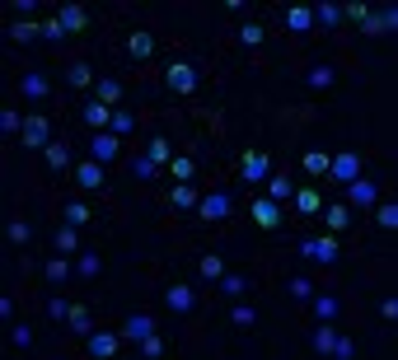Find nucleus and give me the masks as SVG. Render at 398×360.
<instances>
[{
    "label": "nucleus",
    "mask_w": 398,
    "mask_h": 360,
    "mask_svg": "<svg viewBox=\"0 0 398 360\" xmlns=\"http://www.w3.org/2000/svg\"><path fill=\"white\" fill-rule=\"evenodd\" d=\"M197 216H201V225H220L225 216H230V197H225V192L201 197V201H197Z\"/></svg>",
    "instance_id": "obj_6"
},
{
    "label": "nucleus",
    "mask_w": 398,
    "mask_h": 360,
    "mask_svg": "<svg viewBox=\"0 0 398 360\" xmlns=\"http://www.w3.org/2000/svg\"><path fill=\"white\" fill-rule=\"evenodd\" d=\"M220 290H225V295H244L248 281H244V276H220Z\"/></svg>",
    "instance_id": "obj_52"
},
{
    "label": "nucleus",
    "mask_w": 398,
    "mask_h": 360,
    "mask_svg": "<svg viewBox=\"0 0 398 360\" xmlns=\"http://www.w3.org/2000/svg\"><path fill=\"white\" fill-rule=\"evenodd\" d=\"M375 225H379V229H398V206H394V201L375 211Z\"/></svg>",
    "instance_id": "obj_44"
},
{
    "label": "nucleus",
    "mask_w": 398,
    "mask_h": 360,
    "mask_svg": "<svg viewBox=\"0 0 398 360\" xmlns=\"http://www.w3.org/2000/svg\"><path fill=\"white\" fill-rule=\"evenodd\" d=\"M286 23H291L296 33H305V28H314V10H309V5H296V10L286 15Z\"/></svg>",
    "instance_id": "obj_31"
},
{
    "label": "nucleus",
    "mask_w": 398,
    "mask_h": 360,
    "mask_svg": "<svg viewBox=\"0 0 398 360\" xmlns=\"http://www.w3.org/2000/svg\"><path fill=\"white\" fill-rule=\"evenodd\" d=\"M291 192H296V182L286 178V173H277V178H267V197H272V201H286Z\"/></svg>",
    "instance_id": "obj_33"
},
{
    "label": "nucleus",
    "mask_w": 398,
    "mask_h": 360,
    "mask_svg": "<svg viewBox=\"0 0 398 360\" xmlns=\"http://www.w3.org/2000/svg\"><path fill=\"white\" fill-rule=\"evenodd\" d=\"M145 160L155 164V169H164V164H174V145H169L164 136H155L150 145H145Z\"/></svg>",
    "instance_id": "obj_18"
},
{
    "label": "nucleus",
    "mask_w": 398,
    "mask_h": 360,
    "mask_svg": "<svg viewBox=\"0 0 398 360\" xmlns=\"http://www.w3.org/2000/svg\"><path fill=\"white\" fill-rule=\"evenodd\" d=\"M19 136H24V145H28V150H47V136H52V126H47V117H28Z\"/></svg>",
    "instance_id": "obj_11"
},
{
    "label": "nucleus",
    "mask_w": 398,
    "mask_h": 360,
    "mask_svg": "<svg viewBox=\"0 0 398 360\" xmlns=\"http://www.w3.org/2000/svg\"><path fill=\"white\" fill-rule=\"evenodd\" d=\"M328 178L347 187L352 178H361V160L356 155H333V160H328Z\"/></svg>",
    "instance_id": "obj_8"
},
{
    "label": "nucleus",
    "mask_w": 398,
    "mask_h": 360,
    "mask_svg": "<svg viewBox=\"0 0 398 360\" xmlns=\"http://www.w3.org/2000/svg\"><path fill=\"white\" fill-rule=\"evenodd\" d=\"M75 182L84 187V192H94V187H103V164H99V160H84V164H75Z\"/></svg>",
    "instance_id": "obj_13"
},
{
    "label": "nucleus",
    "mask_w": 398,
    "mask_h": 360,
    "mask_svg": "<svg viewBox=\"0 0 398 360\" xmlns=\"http://www.w3.org/2000/svg\"><path fill=\"white\" fill-rule=\"evenodd\" d=\"M42 38H47V42H61V38H71V33L61 28V19H57V15H47V19H42Z\"/></svg>",
    "instance_id": "obj_41"
},
{
    "label": "nucleus",
    "mask_w": 398,
    "mask_h": 360,
    "mask_svg": "<svg viewBox=\"0 0 398 360\" xmlns=\"http://www.w3.org/2000/svg\"><path fill=\"white\" fill-rule=\"evenodd\" d=\"M57 253H75V229H71V225H66V229H57Z\"/></svg>",
    "instance_id": "obj_48"
},
{
    "label": "nucleus",
    "mask_w": 398,
    "mask_h": 360,
    "mask_svg": "<svg viewBox=\"0 0 398 360\" xmlns=\"http://www.w3.org/2000/svg\"><path fill=\"white\" fill-rule=\"evenodd\" d=\"M318 216H323V225H328V229H333V234H342V229H347V225H352V211H347V206H323V211H318Z\"/></svg>",
    "instance_id": "obj_19"
},
{
    "label": "nucleus",
    "mask_w": 398,
    "mask_h": 360,
    "mask_svg": "<svg viewBox=\"0 0 398 360\" xmlns=\"http://www.w3.org/2000/svg\"><path fill=\"white\" fill-rule=\"evenodd\" d=\"M262 38H267V28H262V23H239V42H244V47H262Z\"/></svg>",
    "instance_id": "obj_30"
},
{
    "label": "nucleus",
    "mask_w": 398,
    "mask_h": 360,
    "mask_svg": "<svg viewBox=\"0 0 398 360\" xmlns=\"http://www.w3.org/2000/svg\"><path fill=\"white\" fill-rule=\"evenodd\" d=\"M230 323H235V328H253V323H258V309H248V304H235V309H230Z\"/></svg>",
    "instance_id": "obj_38"
},
{
    "label": "nucleus",
    "mask_w": 398,
    "mask_h": 360,
    "mask_svg": "<svg viewBox=\"0 0 398 360\" xmlns=\"http://www.w3.org/2000/svg\"><path fill=\"white\" fill-rule=\"evenodd\" d=\"M47 169H52V173L71 169V150H66V145H47Z\"/></svg>",
    "instance_id": "obj_35"
},
{
    "label": "nucleus",
    "mask_w": 398,
    "mask_h": 360,
    "mask_svg": "<svg viewBox=\"0 0 398 360\" xmlns=\"http://www.w3.org/2000/svg\"><path fill=\"white\" fill-rule=\"evenodd\" d=\"M169 201H174V206H179V211H192V206H197V187H192V182H179V187H174V192H169Z\"/></svg>",
    "instance_id": "obj_22"
},
{
    "label": "nucleus",
    "mask_w": 398,
    "mask_h": 360,
    "mask_svg": "<svg viewBox=\"0 0 398 360\" xmlns=\"http://www.w3.org/2000/svg\"><path fill=\"white\" fill-rule=\"evenodd\" d=\"M309 304H314L318 323H333V319H338V309H342V304H338V295H314Z\"/></svg>",
    "instance_id": "obj_23"
},
{
    "label": "nucleus",
    "mask_w": 398,
    "mask_h": 360,
    "mask_svg": "<svg viewBox=\"0 0 398 360\" xmlns=\"http://www.w3.org/2000/svg\"><path fill=\"white\" fill-rule=\"evenodd\" d=\"M24 94H28V99H47L52 89H47V80H42V75H28V80H24Z\"/></svg>",
    "instance_id": "obj_46"
},
{
    "label": "nucleus",
    "mask_w": 398,
    "mask_h": 360,
    "mask_svg": "<svg viewBox=\"0 0 398 360\" xmlns=\"http://www.w3.org/2000/svg\"><path fill=\"white\" fill-rule=\"evenodd\" d=\"M300 164H305V173H309V178H328V155H323V150H309Z\"/></svg>",
    "instance_id": "obj_27"
},
{
    "label": "nucleus",
    "mask_w": 398,
    "mask_h": 360,
    "mask_svg": "<svg viewBox=\"0 0 398 360\" xmlns=\"http://www.w3.org/2000/svg\"><path fill=\"white\" fill-rule=\"evenodd\" d=\"M300 258L333 262V258H338V239H328V234H309V239H300Z\"/></svg>",
    "instance_id": "obj_2"
},
{
    "label": "nucleus",
    "mask_w": 398,
    "mask_h": 360,
    "mask_svg": "<svg viewBox=\"0 0 398 360\" xmlns=\"http://www.w3.org/2000/svg\"><path fill=\"white\" fill-rule=\"evenodd\" d=\"M164 304H169L174 314H188V309L197 304V295H192V285H169V290H164Z\"/></svg>",
    "instance_id": "obj_14"
},
{
    "label": "nucleus",
    "mask_w": 398,
    "mask_h": 360,
    "mask_svg": "<svg viewBox=\"0 0 398 360\" xmlns=\"http://www.w3.org/2000/svg\"><path fill=\"white\" fill-rule=\"evenodd\" d=\"M141 356H145V360H159V356H164V337H159V332H150V337L141 341Z\"/></svg>",
    "instance_id": "obj_45"
},
{
    "label": "nucleus",
    "mask_w": 398,
    "mask_h": 360,
    "mask_svg": "<svg viewBox=\"0 0 398 360\" xmlns=\"http://www.w3.org/2000/svg\"><path fill=\"white\" fill-rule=\"evenodd\" d=\"M66 80L75 84V89H89V80H94V70H89L84 61H71V66H66Z\"/></svg>",
    "instance_id": "obj_29"
},
{
    "label": "nucleus",
    "mask_w": 398,
    "mask_h": 360,
    "mask_svg": "<svg viewBox=\"0 0 398 360\" xmlns=\"http://www.w3.org/2000/svg\"><path fill=\"white\" fill-rule=\"evenodd\" d=\"M150 332H155V319H150V314H132V319L122 323V341H136L141 346Z\"/></svg>",
    "instance_id": "obj_12"
},
{
    "label": "nucleus",
    "mask_w": 398,
    "mask_h": 360,
    "mask_svg": "<svg viewBox=\"0 0 398 360\" xmlns=\"http://www.w3.org/2000/svg\"><path fill=\"white\" fill-rule=\"evenodd\" d=\"M61 216H66V225H71V229H80V225H89V220H94L84 201H66V211H61Z\"/></svg>",
    "instance_id": "obj_26"
},
{
    "label": "nucleus",
    "mask_w": 398,
    "mask_h": 360,
    "mask_svg": "<svg viewBox=\"0 0 398 360\" xmlns=\"http://www.w3.org/2000/svg\"><path fill=\"white\" fill-rule=\"evenodd\" d=\"M127 52H132V57H150V52H155V38H150V33H132V38H127Z\"/></svg>",
    "instance_id": "obj_34"
},
{
    "label": "nucleus",
    "mask_w": 398,
    "mask_h": 360,
    "mask_svg": "<svg viewBox=\"0 0 398 360\" xmlns=\"http://www.w3.org/2000/svg\"><path fill=\"white\" fill-rule=\"evenodd\" d=\"M291 197H296V211H300V216H318V211H323V197H318V187H296Z\"/></svg>",
    "instance_id": "obj_16"
},
{
    "label": "nucleus",
    "mask_w": 398,
    "mask_h": 360,
    "mask_svg": "<svg viewBox=\"0 0 398 360\" xmlns=\"http://www.w3.org/2000/svg\"><path fill=\"white\" fill-rule=\"evenodd\" d=\"M80 117H84V126H89V131H108V122H113V108H108L103 99H89L84 108H80Z\"/></svg>",
    "instance_id": "obj_9"
},
{
    "label": "nucleus",
    "mask_w": 398,
    "mask_h": 360,
    "mask_svg": "<svg viewBox=\"0 0 398 360\" xmlns=\"http://www.w3.org/2000/svg\"><path fill=\"white\" fill-rule=\"evenodd\" d=\"M66 328H71V332H80V337H89V332H94V319H89V309H84V304H71V314H66Z\"/></svg>",
    "instance_id": "obj_17"
},
{
    "label": "nucleus",
    "mask_w": 398,
    "mask_h": 360,
    "mask_svg": "<svg viewBox=\"0 0 398 360\" xmlns=\"http://www.w3.org/2000/svg\"><path fill=\"white\" fill-rule=\"evenodd\" d=\"M365 15H370V5H347V10H342V19H347V23H356V28L365 23Z\"/></svg>",
    "instance_id": "obj_51"
},
{
    "label": "nucleus",
    "mask_w": 398,
    "mask_h": 360,
    "mask_svg": "<svg viewBox=\"0 0 398 360\" xmlns=\"http://www.w3.org/2000/svg\"><path fill=\"white\" fill-rule=\"evenodd\" d=\"M267 173H272V164H267L262 150H248V155L239 160V182H267Z\"/></svg>",
    "instance_id": "obj_3"
},
{
    "label": "nucleus",
    "mask_w": 398,
    "mask_h": 360,
    "mask_svg": "<svg viewBox=\"0 0 398 360\" xmlns=\"http://www.w3.org/2000/svg\"><path fill=\"white\" fill-rule=\"evenodd\" d=\"M164 80H169V89H179V94H192L197 89V70L188 61H169L164 66Z\"/></svg>",
    "instance_id": "obj_4"
},
{
    "label": "nucleus",
    "mask_w": 398,
    "mask_h": 360,
    "mask_svg": "<svg viewBox=\"0 0 398 360\" xmlns=\"http://www.w3.org/2000/svg\"><path fill=\"white\" fill-rule=\"evenodd\" d=\"M10 341H15V346H19V351H24V346H28V341H33V328H24V323H19V328H15V332H10Z\"/></svg>",
    "instance_id": "obj_55"
},
{
    "label": "nucleus",
    "mask_w": 398,
    "mask_h": 360,
    "mask_svg": "<svg viewBox=\"0 0 398 360\" xmlns=\"http://www.w3.org/2000/svg\"><path fill=\"white\" fill-rule=\"evenodd\" d=\"M379 319H384V323L398 319V300H394V295H389V300H379Z\"/></svg>",
    "instance_id": "obj_54"
},
{
    "label": "nucleus",
    "mask_w": 398,
    "mask_h": 360,
    "mask_svg": "<svg viewBox=\"0 0 398 360\" xmlns=\"http://www.w3.org/2000/svg\"><path fill=\"white\" fill-rule=\"evenodd\" d=\"M169 173H174L179 182H192V173H197V164H192V160H179V155H174V164H169Z\"/></svg>",
    "instance_id": "obj_42"
},
{
    "label": "nucleus",
    "mask_w": 398,
    "mask_h": 360,
    "mask_svg": "<svg viewBox=\"0 0 398 360\" xmlns=\"http://www.w3.org/2000/svg\"><path fill=\"white\" fill-rule=\"evenodd\" d=\"M155 173H159V169L145 160V155H141V160H136V178H155Z\"/></svg>",
    "instance_id": "obj_56"
},
{
    "label": "nucleus",
    "mask_w": 398,
    "mask_h": 360,
    "mask_svg": "<svg viewBox=\"0 0 398 360\" xmlns=\"http://www.w3.org/2000/svg\"><path fill=\"white\" fill-rule=\"evenodd\" d=\"M10 38H15V42H33V38H42V23H33V19H15V23H10Z\"/></svg>",
    "instance_id": "obj_24"
},
{
    "label": "nucleus",
    "mask_w": 398,
    "mask_h": 360,
    "mask_svg": "<svg viewBox=\"0 0 398 360\" xmlns=\"http://www.w3.org/2000/svg\"><path fill=\"white\" fill-rule=\"evenodd\" d=\"M248 216H253V225H258V229H281V201L258 197L253 206H248Z\"/></svg>",
    "instance_id": "obj_5"
},
{
    "label": "nucleus",
    "mask_w": 398,
    "mask_h": 360,
    "mask_svg": "<svg viewBox=\"0 0 398 360\" xmlns=\"http://www.w3.org/2000/svg\"><path fill=\"white\" fill-rule=\"evenodd\" d=\"M333 341H338V328H333V323H318L314 328V351L318 356H333Z\"/></svg>",
    "instance_id": "obj_21"
},
{
    "label": "nucleus",
    "mask_w": 398,
    "mask_h": 360,
    "mask_svg": "<svg viewBox=\"0 0 398 360\" xmlns=\"http://www.w3.org/2000/svg\"><path fill=\"white\" fill-rule=\"evenodd\" d=\"M5 239H10V243H28V225L10 220V225H5Z\"/></svg>",
    "instance_id": "obj_49"
},
{
    "label": "nucleus",
    "mask_w": 398,
    "mask_h": 360,
    "mask_svg": "<svg viewBox=\"0 0 398 360\" xmlns=\"http://www.w3.org/2000/svg\"><path fill=\"white\" fill-rule=\"evenodd\" d=\"M42 272H47V281H52V285H57V281H66V276H71V262L47 258V267H42Z\"/></svg>",
    "instance_id": "obj_43"
},
{
    "label": "nucleus",
    "mask_w": 398,
    "mask_h": 360,
    "mask_svg": "<svg viewBox=\"0 0 398 360\" xmlns=\"http://www.w3.org/2000/svg\"><path fill=\"white\" fill-rule=\"evenodd\" d=\"M94 99H103L108 108H118V103H122V84L118 80H99V84H94Z\"/></svg>",
    "instance_id": "obj_28"
},
{
    "label": "nucleus",
    "mask_w": 398,
    "mask_h": 360,
    "mask_svg": "<svg viewBox=\"0 0 398 360\" xmlns=\"http://www.w3.org/2000/svg\"><path fill=\"white\" fill-rule=\"evenodd\" d=\"M318 23H323V28H338L342 10H338V5H318Z\"/></svg>",
    "instance_id": "obj_47"
},
{
    "label": "nucleus",
    "mask_w": 398,
    "mask_h": 360,
    "mask_svg": "<svg viewBox=\"0 0 398 360\" xmlns=\"http://www.w3.org/2000/svg\"><path fill=\"white\" fill-rule=\"evenodd\" d=\"M24 122H28V117H19L15 108H5V113H0V131H5V136H15V131H24Z\"/></svg>",
    "instance_id": "obj_39"
},
{
    "label": "nucleus",
    "mask_w": 398,
    "mask_h": 360,
    "mask_svg": "<svg viewBox=\"0 0 398 360\" xmlns=\"http://www.w3.org/2000/svg\"><path fill=\"white\" fill-rule=\"evenodd\" d=\"M333 356L352 360V356H356V341H352V337H342V332H338V341H333Z\"/></svg>",
    "instance_id": "obj_53"
},
{
    "label": "nucleus",
    "mask_w": 398,
    "mask_h": 360,
    "mask_svg": "<svg viewBox=\"0 0 398 360\" xmlns=\"http://www.w3.org/2000/svg\"><path fill=\"white\" fill-rule=\"evenodd\" d=\"M89 356L94 360H108V356H118V346H122V332H89Z\"/></svg>",
    "instance_id": "obj_10"
},
{
    "label": "nucleus",
    "mask_w": 398,
    "mask_h": 360,
    "mask_svg": "<svg viewBox=\"0 0 398 360\" xmlns=\"http://www.w3.org/2000/svg\"><path fill=\"white\" fill-rule=\"evenodd\" d=\"M333 80H338V70H333V66H314V70H309V84H314V89H328Z\"/></svg>",
    "instance_id": "obj_40"
},
{
    "label": "nucleus",
    "mask_w": 398,
    "mask_h": 360,
    "mask_svg": "<svg viewBox=\"0 0 398 360\" xmlns=\"http://www.w3.org/2000/svg\"><path fill=\"white\" fill-rule=\"evenodd\" d=\"M75 272H80L84 281L99 276V272H103V258H99V253H80V258H75Z\"/></svg>",
    "instance_id": "obj_32"
},
{
    "label": "nucleus",
    "mask_w": 398,
    "mask_h": 360,
    "mask_svg": "<svg viewBox=\"0 0 398 360\" xmlns=\"http://www.w3.org/2000/svg\"><path fill=\"white\" fill-rule=\"evenodd\" d=\"M286 290H291L296 300H305V304H309V300H314V295H318V290H314V285H309V281H305V276H291V281H286Z\"/></svg>",
    "instance_id": "obj_37"
},
{
    "label": "nucleus",
    "mask_w": 398,
    "mask_h": 360,
    "mask_svg": "<svg viewBox=\"0 0 398 360\" xmlns=\"http://www.w3.org/2000/svg\"><path fill=\"white\" fill-rule=\"evenodd\" d=\"M347 192H352V201H356V206H375V182H365V178H352L347 182Z\"/></svg>",
    "instance_id": "obj_20"
},
{
    "label": "nucleus",
    "mask_w": 398,
    "mask_h": 360,
    "mask_svg": "<svg viewBox=\"0 0 398 360\" xmlns=\"http://www.w3.org/2000/svg\"><path fill=\"white\" fill-rule=\"evenodd\" d=\"M108 131H113V136H132V131H136V117H132L127 108H113V122H108Z\"/></svg>",
    "instance_id": "obj_25"
},
{
    "label": "nucleus",
    "mask_w": 398,
    "mask_h": 360,
    "mask_svg": "<svg viewBox=\"0 0 398 360\" xmlns=\"http://www.w3.org/2000/svg\"><path fill=\"white\" fill-rule=\"evenodd\" d=\"M197 267H201V276H206V281H220V276H225V258H216V253H206Z\"/></svg>",
    "instance_id": "obj_36"
},
{
    "label": "nucleus",
    "mask_w": 398,
    "mask_h": 360,
    "mask_svg": "<svg viewBox=\"0 0 398 360\" xmlns=\"http://www.w3.org/2000/svg\"><path fill=\"white\" fill-rule=\"evenodd\" d=\"M57 19H61V28H66V33H84V28H89V15H84L80 5H61Z\"/></svg>",
    "instance_id": "obj_15"
},
{
    "label": "nucleus",
    "mask_w": 398,
    "mask_h": 360,
    "mask_svg": "<svg viewBox=\"0 0 398 360\" xmlns=\"http://www.w3.org/2000/svg\"><path fill=\"white\" fill-rule=\"evenodd\" d=\"M394 28H398V10H394V5H389V10H370L365 23H361L365 38H384V33H394Z\"/></svg>",
    "instance_id": "obj_1"
},
{
    "label": "nucleus",
    "mask_w": 398,
    "mask_h": 360,
    "mask_svg": "<svg viewBox=\"0 0 398 360\" xmlns=\"http://www.w3.org/2000/svg\"><path fill=\"white\" fill-rule=\"evenodd\" d=\"M118 150H122V136H113V131H94V140H89V160H118Z\"/></svg>",
    "instance_id": "obj_7"
},
{
    "label": "nucleus",
    "mask_w": 398,
    "mask_h": 360,
    "mask_svg": "<svg viewBox=\"0 0 398 360\" xmlns=\"http://www.w3.org/2000/svg\"><path fill=\"white\" fill-rule=\"evenodd\" d=\"M66 314H71V304L52 295V300H47V319H52V323H66Z\"/></svg>",
    "instance_id": "obj_50"
}]
</instances>
